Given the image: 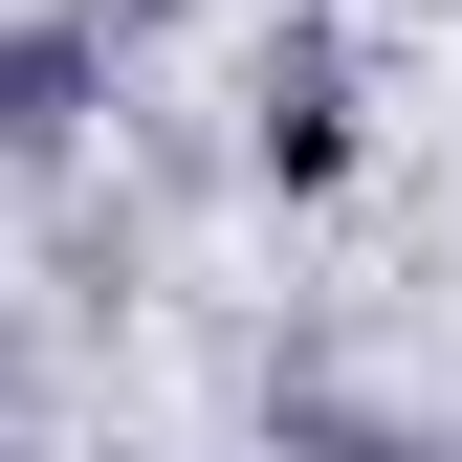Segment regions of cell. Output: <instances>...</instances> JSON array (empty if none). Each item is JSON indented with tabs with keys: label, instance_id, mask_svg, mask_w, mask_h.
I'll return each instance as SVG.
<instances>
[{
	"label": "cell",
	"instance_id": "6da1fadb",
	"mask_svg": "<svg viewBox=\"0 0 462 462\" xmlns=\"http://www.w3.org/2000/svg\"><path fill=\"white\" fill-rule=\"evenodd\" d=\"M264 177H286V199H330V177H353V110H330V88H286V110H264Z\"/></svg>",
	"mask_w": 462,
	"mask_h": 462
}]
</instances>
